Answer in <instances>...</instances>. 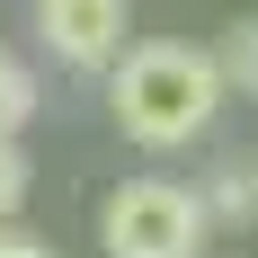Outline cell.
<instances>
[{"label": "cell", "instance_id": "obj_1", "mask_svg": "<svg viewBox=\"0 0 258 258\" xmlns=\"http://www.w3.org/2000/svg\"><path fill=\"white\" fill-rule=\"evenodd\" d=\"M223 98H232V80L205 45H134L107 72V116L134 152H187L223 116Z\"/></svg>", "mask_w": 258, "mask_h": 258}, {"label": "cell", "instance_id": "obj_2", "mask_svg": "<svg viewBox=\"0 0 258 258\" xmlns=\"http://www.w3.org/2000/svg\"><path fill=\"white\" fill-rule=\"evenodd\" d=\"M205 232H214L205 196L178 187V178H125L98 205V249L107 258H196Z\"/></svg>", "mask_w": 258, "mask_h": 258}, {"label": "cell", "instance_id": "obj_3", "mask_svg": "<svg viewBox=\"0 0 258 258\" xmlns=\"http://www.w3.org/2000/svg\"><path fill=\"white\" fill-rule=\"evenodd\" d=\"M36 36L62 72H116L134 36V0H36Z\"/></svg>", "mask_w": 258, "mask_h": 258}, {"label": "cell", "instance_id": "obj_4", "mask_svg": "<svg viewBox=\"0 0 258 258\" xmlns=\"http://www.w3.org/2000/svg\"><path fill=\"white\" fill-rule=\"evenodd\" d=\"M196 196H205L214 223H258V160H223Z\"/></svg>", "mask_w": 258, "mask_h": 258}, {"label": "cell", "instance_id": "obj_5", "mask_svg": "<svg viewBox=\"0 0 258 258\" xmlns=\"http://www.w3.org/2000/svg\"><path fill=\"white\" fill-rule=\"evenodd\" d=\"M214 62H223V80H232V89H249V98H258V18H240L232 36L214 45Z\"/></svg>", "mask_w": 258, "mask_h": 258}, {"label": "cell", "instance_id": "obj_6", "mask_svg": "<svg viewBox=\"0 0 258 258\" xmlns=\"http://www.w3.org/2000/svg\"><path fill=\"white\" fill-rule=\"evenodd\" d=\"M27 116H36V80H27L18 53H0V134H18Z\"/></svg>", "mask_w": 258, "mask_h": 258}, {"label": "cell", "instance_id": "obj_7", "mask_svg": "<svg viewBox=\"0 0 258 258\" xmlns=\"http://www.w3.org/2000/svg\"><path fill=\"white\" fill-rule=\"evenodd\" d=\"M27 205V152H18V134H0V223Z\"/></svg>", "mask_w": 258, "mask_h": 258}, {"label": "cell", "instance_id": "obj_8", "mask_svg": "<svg viewBox=\"0 0 258 258\" xmlns=\"http://www.w3.org/2000/svg\"><path fill=\"white\" fill-rule=\"evenodd\" d=\"M0 258H53V240H45V232H18V223H9V232H0Z\"/></svg>", "mask_w": 258, "mask_h": 258}, {"label": "cell", "instance_id": "obj_9", "mask_svg": "<svg viewBox=\"0 0 258 258\" xmlns=\"http://www.w3.org/2000/svg\"><path fill=\"white\" fill-rule=\"evenodd\" d=\"M0 232H9V223H0Z\"/></svg>", "mask_w": 258, "mask_h": 258}]
</instances>
